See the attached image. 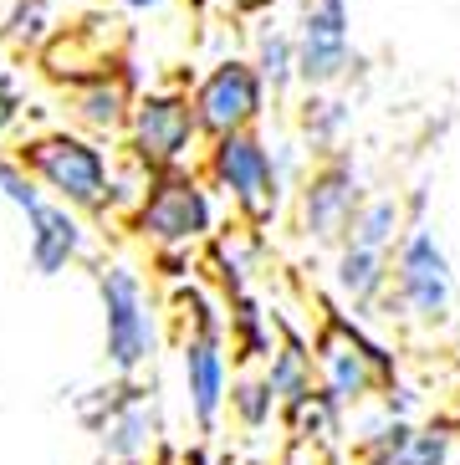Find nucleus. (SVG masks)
Segmentation results:
<instances>
[{"instance_id": "obj_1", "label": "nucleus", "mask_w": 460, "mask_h": 465, "mask_svg": "<svg viewBox=\"0 0 460 465\" xmlns=\"http://www.w3.org/2000/svg\"><path fill=\"white\" fill-rule=\"evenodd\" d=\"M21 164L31 169L46 200L82 210L87 220L113 215V149H103V138L82 134V128H41L15 143Z\"/></svg>"}, {"instance_id": "obj_2", "label": "nucleus", "mask_w": 460, "mask_h": 465, "mask_svg": "<svg viewBox=\"0 0 460 465\" xmlns=\"http://www.w3.org/2000/svg\"><path fill=\"white\" fill-rule=\"evenodd\" d=\"M128 231L154 256H190V251L210 246V235L220 231V205L210 179L200 169L149 174V184L138 190L134 210H128Z\"/></svg>"}, {"instance_id": "obj_3", "label": "nucleus", "mask_w": 460, "mask_h": 465, "mask_svg": "<svg viewBox=\"0 0 460 465\" xmlns=\"http://www.w3.org/2000/svg\"><path fill=\"white\" fill-rule=\"evenodd\" d=\"M460 307V287H455V266L450 251L440 246L435 225L409 220V231L399 235V246L389 251V297L379 312L409 328H450Z\"/></svg>"}, {"instance_id": "obj_4", "label": "nucleus", "mask_w": 460, "mask_h": 465, "mask_svg": "<svg viewBox=\"0 0 460 465\" xmlns=\"http://www.w3.org/2000/svg\"><path fill=\"white\" fill-rule=\"evenodd\" d=\"M200 174L210 179V190H215L251 231L271 225V220L282 215V205L292 200V184L282 179L276 153H271V138L261 134V128H235V134L205 138Z\"/></svg>"}, {"instance_id": "obj_5", "label": "nucleus", "mask_w": 460, "mask_h": 465, "mask_svg": "<svg viewBox=\"0 0 460 465\" xmlns=\"http://www.w3.org/2000/svg\"><path fill=\"white\" fill-rule=\"evenodd\" d=\"M93 287L103 302V358L118 379H138L159 353V307L134 261L108 256L93 266Z\"/></svg>"}, {"instance_id": "obj_6", "label": "nucleus", "mask_w": 460, "mask_h": 465, "mask_svg": "<svg viewBox=\"0 0 460 465\" xmlns=\"http://www.w3.org/2000/svg\"><path fill=\"white\" fill-rule=\"evenodd\" d=\"M312 363H317V389L338 410H358L394 383V358L384 353V342H374L338 307H327L312 332Z\"/></svg>"}, {"instance_id": "obj_7", "label": "nucleus", "mask_w": 460, "mask_h": 465, "mask_svg": "<svg viewBox=\"0 0 460 465\" xmlns=\"http://www.w3.org/2000/svg\"><path fill=\"white\" fill-rule=\"evenodd\" d=\"M200 153L205 134L190 87H149L134 97V113L123 124V159H134L144 174H164V169H195Z\"/></svg>"}, {"instance_id": "obj_8", "label": "nucleus", "mask_w": 460, "mask_h": 465, "mask_svg": "<svg viewBox=\"0 0 460 465\" xmlns=\"http://www.w3.org/2000/svg\"><path fill=\"white\" fill-rule=\"evenodd\" d=\"M368 194V179H364V164L353 149H333L323 159H312L302 184L292 190V220H297V235L307 246H323L333 251L348 235L353 215L364 205Z\"/></svg>"}, {"instance_id": "obj_9", "label": "nucleus", "mask_w": 460, "mask_h": 465, "mask_svg": "<svg viewBox=\"0 0 460 465\" xmlns=\"http://www.w3.org/2000/svg\"><path fill=\"white\" fill-rule=\"evenodd\" d=\"M292 36H297L302 87H343L364 67L353 46V0H302Z\"/></svg>"}, {"instance_id": "obj_10", "label": "nucleus", "mask_w": 460, "mask_h": 465, "mask_svg": "<svg viewBox=\"0 0 460 465\" xmlns=\"http://www.w3.org/2000/svg\"><path fill=\"white\" fill-rule=\"evenodd\" d=\"M190 103H195V118H200V134L220 138V134H235V128H261L271 93L256 77L251 56H220L195 77Z\"/></svg>"}, {"instance_id": "obj_11", "label": "nucleus", "mask_w": 460, "mask_h": 465, "mask_svg": "<svg viewBox=\"0 0 460 465\" xmlns=\"http://www.w3.org/2000/svg\"><path fill=\"white\" fill-rule=\"evenodd\" d=\"M97 445L108 460H149L159 450L164 420L149 389H138L134 379H123V389L103 394V414H93Z\"/></svg>"}, {"instance_id": "obj_12", "label": "nucleus", "mask_w": 460, "mask_h": 465, "mask_svg": "<svg viewBox=\"0 0 460 465\" xmlns=\"http://www.w3.org/2000/svg\"><path fill=\"white\" fill-rule=\"evenodd\" d=\"M62 93H67L72 128H82V134H93V138H123V124H128L134 97H138V83H134V72H128V62H108V67L67 83Z\"/></svg>"}, {"instance_id": "obj_13", "label": "nucleus", "mask_w": 460, "mask_h": 465, "mask_svg": "<svg viewBox=\"0 0 460 465\" xmlns=\"http://www.w3.org/2000/svg\"><path fill=\"white\" fill-rule=\"evenodd\" d=\"M179 369H185V399L205 435L220 424L230 399V358L225 332H185L179 338Z\"/></svg>"}, {"instance_id": "obj_14", "label": "nucleus", "mask_w": 460, "mask_h": 465, "mask_svg": "<svg viewBox=\"0 0 460 465\" xmlns=\"http://www.w3.org/2000/svg\"><path fill=\"white\" fill-rule=\"evenodd\" d=\"M93 246V231H87V215L62 200H41L26 215V261L36 276H62L72 272Z\"/></svg>"}, {"instance_id": "obj_15", "label": "nucleus", "mask_w": 460, "mask_h": 465, "mask_svg": "<svg viewBox=\"0 0 460 465\" xmlns=\"http://www.w3.org/2000/svg\"><path fill=\"white\" fill-rule=\"evenodd\" d=\"M333 292H338L343 307H353V317H374L389 297V251H368L338 241L333 246Z\"/></svg>"}, {"instance_id": "obj_16", "label": "nucleus", "mask_w": 460, "mask_h": 465, "mask_svg": "<svg viewBox=\"0 0 460 465\" xmlns=\"http://www.w3.org/2000/svg\"><path fill=\"white\" fill-rule=\"evenodd\" d=\"M353 108L338 87H302V103H297V138L312 159H323L333 149H348V134H353Z\"/></svg>"}, {"instance_id": "obj_17", "label": "nucleus", "mask_w": 460, "mask_h": 465, "mask_svg": "<svg viewBox=\"0 0 460 465\" xmlns=\"http://www.w3.org/2000/svg\"><path fill=\"white\" fill-rule=\"evenodd\" d=\"M36 56H41V67H46V77L62 87L87 77V72H97V67H108V62H123V56H108V31L93 26V21L67 26V31L56 26Z\"/></svg>"}, {"instance_id": "obj_18", "label": "nucleus", "mask_w": 460, "mask_h": 465, "mask_svg": "<svg viewBox=\"0 0 460 465\" xmlns=\"http://www.w3.org/2000/svg\"><path fill=\"white\" fill-rule=\"evenodd\" d=\"M266 383H271V394L282 399V414L317 394L312 342L297 328H286V322H276V342H271V353H266Z\"/></svg>"}, {"instance_id": "obj_19", "label": "nucleus", "mask_w": 460, "mask_h": 465, "mask_svg": "<svg viewBox=\"0 0 460 465\" xmlns=\"http://www.w3.org/2000/svg\"><path fill=\"white\" fill-rule=\"evenodd\" d=\"M251 67H256V77L266 83L271 103H286V97L302 87L297 77V36H292V26H282V21H256L251 26Z\"/></svg>"}, {"instance_id": "obj_20", "label": "nucleus", "mask_w": 460, "mask_h": 465, "mask_svg": "<svg viewBox=\"0 0 460 465\" xmlns=\"http://www.w3.org/2000/svg\"><path fill=\"white\" fill-rule=\"evenodd\" d=\"M405 231H409L405 194L379 190V194H364V205H358V215H353V225H348V235H343V241L368 246V251H394Z\"/></svg>"}, {"instance_id": "obj_21", "label": "nucleus", "mask_w": 460, "mask_h": 465, "mask_svg": "<svg viewBox=\"0 0 460 465\" xmlns=\"http://www.w3.org/2000/svg\"><path fill=\"white\" fill-rule=\"evenodd\" d=\"M225 338L241 348L245 363H266L271 342H276V312H266L251 292H230L225 297Z\"/></svg>"}, {"instance_id": "obj_22", "label": "nucleus", "mask_w": 460, "mask_h": 465, "mask_svg": "<svg viewBox=\"0 0 460 465\" xmlns=\"http://www.w3.org/2000/svg\"><path fill=\"white\" fill-rule=\"evenodd\" d=\"M52 31H56V0H11V11L0 21V42L11 52H41Z\"/></svg>"}, {"instance_id": "obj_23", "label": "nucleus", "mask_w": 460, "mask_h": 465, "mask_svg": "<svg viewBox=\"0 0 460 465\" xmlns=\"http://www.w3.org/2000/svg\"><path fill=\"white\" fill-rule=\"evenodd\" d=\"M225 404L235 410V420H241L245 430H266V424L282 414V399L271 394L266 373H245V379H235V383H230Z\"/></svg>"}, {"instance_id": "obj_24", "label": "nucleus", "mask_w": 460, "mask_h": 465, "mask_svg": "<svg viewBox=\"0 0 460 465\" xmlns=\"http://www.w3.org/2000/svg\"><path fill=\"white\" fill-rule=\"evenodd\" d=\"M0 200H5L15 215H31V210L46 200V190H41L36 179H31V169L21 164V153H5V149H0Z\"/></svg>"}, {"instance_id": "obj_25", "label": "nucleus", "mask_w": 460, "mask_h": 465, "mask_svg": "<svg viewBox=\"0 0 460 465\" xmlns=\"http://www.w3.org/2000/svg\"><path fill=\"white\" fill-rule=\"evenodd\" d=\"M21 118H26V87H21V77H15V72L0 67V138L15 134V128H21Z\"/></svg>"}, {"instance_id": "obj_26", "label": "nucleus", "mask_w": 460, "mask_h": 465, "mask_svg": "<svg viewBox=\"0 0 460 465\" xmlns=\"http://www.w3.org/2000/svg\"><path fill=\"white\" fill-rule=\"evenodd\" d=\"M118 11H128V15H159V11H169L175 0H113Z\"/></svg>"}, {"instance_id": "obj_27", "label": "nucleus", "mask_w": 460, "mask_h": 465, "mask_svg": "<svg viewBox=\"0 0 460 465\" xmlns=\"http://www.w3.org/2000/svg\"><path fill=\"white\" fill-rule=\"evenodd\" d=\"M159 465H210V460H205V450H164Z\"/></svg>"}, {"instance_id": "obj_28", "label": "nucleus", "mask_w": 460, "mask_h": 465, "mask_svg": "<svg viewBox=\"0 0 460 465\" xmlns=\"http://www.w3.org/2000/svg\"><path fill=\"white\" fill-rule=\"evenodd\" d=\"M450 328H455V363H460V307H455V322Z\"/></svg>"}, {"instance_id": "obj_29", "label": "nucleus", "mask_w": 460, "mask_h": 465, "mask_svg": "<svg viewBox=\"0 0 460 465\" xmlns=\"http://www.w3.org/2000/svg\"><path fill=\"white\" fill-rule=\"evenodd\" d=\"M97 465H144V460H108V455H103Z\"/></svg>"}]
</instances>
